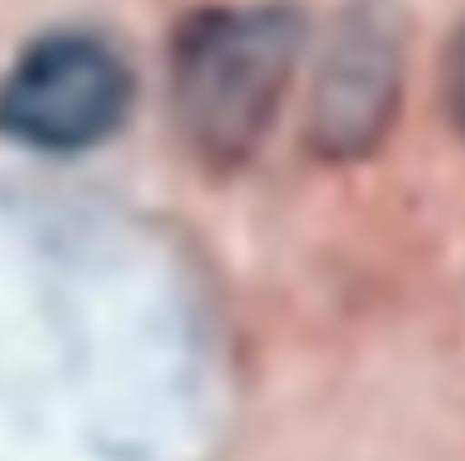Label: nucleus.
Masks as SVG:
<instances>
[{"instance_id":"nucleus-1","label":"nucleus","mask_w":465,"mask_h":461,"mask_svg":"<svg viewBox=\"0 0 465 461\" xmlns=\"http://www.w3.org/2000/svg\"><path fill=\"white\" fill-rule=\"evenodd\" d=\"M311 19L302 0H219L169 28V110L187 155L223 178L252 165L279 124Z\"/></svg>"},{"instance_id":"nucleus-2","label":"nucleus","mask_w":465,"mask_h":461,"mask_svg":"<svg viewBox=\"0 0 465 461\" xmlns=\"http://www.w3.org/2000/svg\"><path fill=\"white\" fill-rule=\"evenodd\" d=\"M137 74L92 28H46L0 74V142L37 155L105 146L133 115Z\"/></svg>"},{"instance_id":"nucleus-3","label":"nucleus","mask_w":465,"mask_h":461,"mask_svg":"<svg viewBox=\"0 0 465 461\" xmlns=\"http://www.w3.org/2000/svg\"><path fill=\"white\" fill-rule=\"evenodd\" d=\"M411 10L406 0H342L315 55L306 92L302 142L324 165L370 160L406 96L411 65Z\"/></svg>"},{"instance_id":"nucleus-4","label":"nucleus","mask_w":465,"mask_h":461,"mask_svg":"<svg viewBox=\"0 0 465 461\" xmlns=\"http://www.w3.org/2000/svg\"><path fill=\"white\" fill-rule=\"evenodd\" d=\"M438 105H442L447 124L465 137V19L451 28V37L442 42V55H438Z\"/></svg>"}]
</instances>
